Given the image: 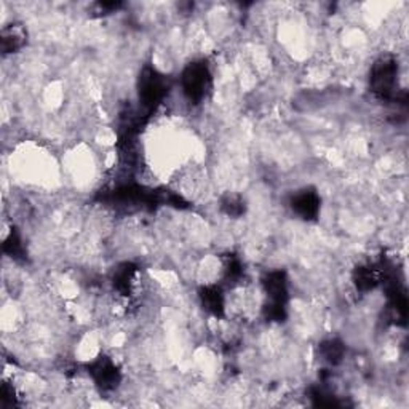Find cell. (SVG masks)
<instances>
[{"instance_id":"cell-2","label":"cell","mask_w":409,"mask_h":409,"mask_svg":"<svg viewBox=\"0 0 409 409\" xmlns=\"http://www.w3.org/2000/svg\"><path fill=\"white\" fill-rule=\"evenodd\" d=\"M208 69L204 64H191L182 74V88L187 98L193 101H200L204 96L208 87Z\"/></svg>"},{"instance_id":"cell-8","label":"cell","mask_w":409,"mask_h":409,"mask_svg":"<svg viewBox=\"0 0 409 409\" xmlns=\"http://www.w3.org/2000/svg\"><path fill=\"white\" fill-rule=\"evenodd\" d=\"M23 45V37L14 31V29H8V31H3L2 36V47L5 52H13V50H18Z\"/></svg>"},{"instance_id":"cell-3","label":"cell","mask_w":409,"mask_h":409,"mask_svg":"<svg viewBox=\"0 0 409 409\" xmlns=\"http://www.w3.org/2000/svg\"><path fill=\"white\" fill-rule=\"evenodd\" d=\"M165 85L162 78L157 76L156 71H146L141 77V85H139V96L143 99V104L146 106H154L160 101L163 96Z\"/></svg>"},{"instance_id":"cell-5","label":"cell","mask_w":409,"mask_h":409,"mask_svg":"<svg viewBox=\"0 0 409 409\" xmlns=\"http://www.w3.org/2000/svg\"><path fill=\"white\" fill-rule=\"evenodd\" d=\"M92 374L94 381L98 382V386H101L103 388H112L117 386V381H118L117 368L114 366L111 361L106 360V358H103V360H98L94 363Z\"/></svg>"},{"instance_id":"cell-6","label":"cell","mask_w":409,"mask_h":409,"mask_svg":"<svg viewBox=\"0 0 409 409\" xmlns=\"http://www.w3.org/2000/svg\"><path fill=\"white\" fill-rule=\"evenodd\" d=\"M202 297H203L204 307H207L209 312H213L214 315H218V313L222 312L224 299L221 291H219L218 288H207L203 291Z\"/></svg>"},{"instance_id":"cell-4","label":"cell","mask_w":409,"mask_h":409,"mask_svg":"<svg viewBox=\"0 0 409 409\" xmlns=\"http://www.w3.org/2000/svg\"><path fill=\"white\" fill-rule=\"evenodd\" d=\"M293 209L299 216L312 219L317 216L318 209H320V200H318L315 192L304 191L293 198Z\"/></svg>"},{"instance_id":"cell-7","label":"cell","mask_w":409,"mask_h":409,"mask_svg":"<svg viewBox=\"0 0 409 409\" xmlns=\"http://www.w3.org/2000/svg\"><path fill=\"white\" fill-rule=\"evenodd\" d=\"M342 353H344V348L339 342L329 341L326 344H323V357H325L326 361L333 363V365H336V363L341 361Z\"/></svg>"},{"instance_id":"cell-1","label":"cell","mask_w":409,"mask_h":409,"mask_svg":"<svg viewBox=\"0 0 409 409\" xmlns=\"http://www.w3.org/2000/svg\"><path fill=\"white\" fill-rule=\"evenodd\" d=\"M373 88L377 94L388 98L397 82V63L393 58H382L373 69Z\"/></svg>"}]
</instances>
